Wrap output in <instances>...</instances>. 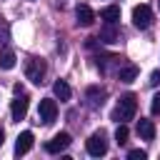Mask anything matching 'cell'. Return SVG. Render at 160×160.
<instances>
[{
    "mask_svg": "<svg viewBox=\"0 0 160 160\" xmlns=\"http://www.w3.org/2000/svg\"><path fill=\"white\" fill-rule=\"evenodd\" d=\"M28 105H30V102H28V95H22V92H20V95L12 100V105H10V115H12V120H18V122H20V120L28 115Z\"/></svg>",
    "mask_w": 160,
    "mask_h": 160,
    "instance_id": "cell-7",
    "label": "cell"
},
{
    "mask_svg": "<svg viewBox=\"0 0 160 160\" xmlns=\"http://www.w3.org/2000/svg\"><path fill=\"white\" fill-rule=\"evenodd\" d=\"M75 15H78V22H80L82 28H90V25L95 22V12H92V8H90V5H78Z\"/></svg>",
    "mask_w": 160,
    "mask_h": 160,
    "instance_id": "cell-8",
    "label": "cell"
},
{
    "mask_svg": "<svg viewBox=\"0 0 160 160\" xmlns=\"http://www.w3.org/2000/svg\"><path fill=\"white\" fill-rule=\"evenodd\" d=\"M85 150H88V155H92V158L105 155V152H108V140H105V132H102V130H100V132H92V135L85 140Z\"/></svg>",
    "mask_w": 160,
    "mask_h": 160,
    "instance_id": "cell-3",
    "label": "cell"
},
{
    "mask_svg": "<svg viewBox=\"0 0 160 160\" xmlns=\"http://www.w3.org/2000/svg\"><path fill=\"white\" fill-rule=\"evenodd\" d=\"M132 22H135V28H140V30L150 28V25H152V10H150L148 5H135V8H132Z\"/></svg>",
    "mask_w": 160,
    "mask_h": 160,
    "instance_id": "cell-4",
    "label": "cell"
},
{
    "mask_svg": "<svg viewBox=\"0 0 160 160\" xmlns=\"http://www.w3.org/2000/svg\"><path fill=\"white\" fill-rule=\"evenodd\" d=\"M55 115H58V102H55L52 98L40 100V108H38V118H40V122L50 125V122L55 120Z\"/></svg>",
    "mask_w": 160,
    "mask_h": 160,
    "instance_id": "cell-5",
    "label": "cell"
},
{
    "mask_svg": "<svg viewBox=\"0 0 160 160\" xmlns=\"http://www.w3.org/2000/svg\"><path fill=\"white\" fill-rule=\"evenodd\" d=\"M52 92H55V98H60V100H70V95H72V90H70V85H68L65 80H58V82L52 85Z\"/></svg>",
    "mask_w": 160,
    "mask_h": 160,
    "instance_id": "cell-14",
    "label": "cell"
},
{
    "mask_svg": "<svg viewBox=\"0 0 160 160\" xmlns=\"http://www.w3.org/2000/svg\"><path fill=\"white\" fill-rule=\"evenodd\" d=\"M45 72H48V62H45L42 58H28V60H25V78H28L30 82L40 85L42 78H45Z\"/></svg>",
    "mask_w": 160,
    "mask_h": 160,
    "instance_id": "cell-2",
    "label": "cell"
},
{
    "mask_svg": "<svg viewBox=\"0 0 160 160\" xmlns=\"http://www.w3.org/2000/svg\"><path fill=\"white\" fill-rule=\"evenodd\" d=\"M0 68L2 70H12L15 68V52L8 48H0Z\"/></svg>",
    "mask_w": 160,
    "mask_h": 160,
    "instance_id": "cell-11",
    "label": "cell"
},
{
    "mask_svg": "<svg viewBox=\"0 0 160 160\" xmlns=\"http://www.w3.org/2000/svg\"><path fill=\"white\" fill-rule=\"evenodd\" d=\"M68 148H70V135H68V132H58L52 140L45 142V150H48L50 155H58V152H62V150H68Z\"/></svg>",
    "mask_w": 160,
    "mask_h": 160,
    "instance_id": "cell-6",
    "label": "cell"
},
{
    "mask_svg": "<svg viewBox=\"0 0 160 160\" xmlns=\"http://www.w3.org/2000/svg\"><path fill=\"white\" fill-rule=\"evenodd\" d=\"M115 25H118V22H108V25L102 28V32H100V40H105V42H115V40L120 38V32H118Z\"/></svg>",
    "mask_w": 160,
    "mask_h": 160,
    "instance_id": "cell-13",
    "label": "cell"
},
{
    "mask_svg": "<svg viewBox=\"0 0 160 160\" xmlns=\"http://www.w3.org/2000/svg\"><path fill=\"white\" fill-rule=\"evenodd\" d=\"M32 132L30 130H25V132H20L18 135V142H15V155H25L30 148H32Z\"/></svg>",
    "mask_w": 160,
    "mask_h": 160,
    "instance_id": "cell-9",
    "label": "cell"
},
{
    "mask_svg": "<svg viewBox=\"0 0 160 160\" xmlns=\"http://www.w3.org/2000/svg\"><path fill=\"white\" fill-rule=\"evenodd\" d=\"M128 135H130L128 125H125V122L118 125V130H115V142H118V145H125V142H128Z\"/></svg>",
    "mask_w": 160,
    "mask_h": 160,
    "instance_id": "cell-17",
    "label": "cell"
},
{
    "mask_svg": "<svg viewBox=\"0 0 160 160\" xmlns=\"http://www.w3.org/2000/svg\"><path fill=\"white\" fill-rule=\"evenodd\" d=\"M135 110H138V98L132 95V92H128V95H122L120 100H118V108L112 110V120H132V115H135Z\"/></svg>",
    "mask_w": 160,
    "mask_h": 160,
    "instance_id": "cell-1",
    "label": "cell"
},
{
    "mask_svg": "<svg viewBox=\"0 0 160 160\" xmlns=\"http://www.w3.org/2000/svg\"><path fill=\"white\" fill-rule=\"evenodd\" d=\"M118 78H120L122 82H132V80L138 78V68H135V65H125V68L118 70Z\"/></svg>",
    "mask_w": 160,
    "mask_h": 160,
    "instance_id": "cell-15",
    "label": "cell"
},
{
    "mask_svg": "<svg viewBox=\"0 0 160 160\" xmlns=\"http://www.w3.org/2000/svg\"><path fill=\"white\" fill-rule=\"evenodd\" d=\"M150 110H152V115H160V95H155V98H152Z\"/></svg>",
    "mask_w": 160,
    "mask_h": 160,
    "instance_id": "cell-19",
    "label": "cell"
},
{
    "mask_svg": "<svg viewBox=\"0 0 160 160\" xmlns=\"http://www.w3.org/2000/svg\"><path fill=\"white\" fill-rule=\"evenodd\" d=\"M128 158H130V160H145V158H148V152H145V150H130V152H128Z\"/></svg>",
    "mask_w": 160,
    "mask_h": 160,
    "instance_id": "cell-18",
    "label": "cell"
},
{
    "mask_svg": "<svg viewBox=\"0 0 160 160\" xmlns=\"http://www.w3.org/2000/svg\"><path fill=\"white\" fill-rule=\"evenodd\" d=\"M100 18H102L105 22H118V20H120V8H118V5H108V8L100 10Z\"/></svg>",
    "mask_w": 160,
    "mask_h": 160,
    "instance_id": "cell-12",
    "label": "cell"
},
{
    "mask_svg": "<svg viewBox=\"0 0 160 160\" xmlns=\"http://www.w3.org/2000/svg\"><path fill=\"white\" fill-rule=\"evenodd\" d=\"M158 82H160V72H152L150 75V85H158Z\"/></svg>",
    "mask_w": 160,
    "mask_h": 160,
    "instance_id": "cell-20",
    "label": "cell"
},
{
    "mask_svg": "<svg viewBox=\"0 0 160 160\" xmlns=\"http://www.w3.org/2000/svg\"><path fill=\"white\" fill-rule=\"evenodd\" d=\"M88 98H90V102H92V105H102L105 90H102V88H90V90H88Z\"/></svg>",
    "mask_w": 160,
    "mask_h": 160,
    "instance_id": "cell-16",
    "label": "cell"
},
{
    "mask_svg": "<svg viewBox=\"0 0 160 160\" xmlns=\"http://www.w3.org/2000/svg\"><path fill=\"white\" fill-rule=\"evenodd\" d=\"M2 140H5V132H2V130H0V145H2Z\"/></svg>",
    "mask_w": 160,
    "mask_h": 160,
    "instance_id": "cell-21",
    "label": "cell"
},
{
    "mask_svg": "<svg viewBox=\"0 0 160 160\" xmlns=\"http://www.w3.org/2000/svg\"><path fill=\"white\" fill-rule=\"evenodd\" d=\"M138 135H140L142 140H152V138H155V125H152V120L140 118V120H138Z\"/></svg>",
    "mask_w": 160,
    "mask_h": 160,
    "instance_id": "cell-10",
    "label": "cell"
}]
</instances>
